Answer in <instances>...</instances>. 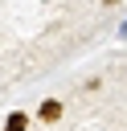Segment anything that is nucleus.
I'll list each match as a JSON object with an SVG mask.
<instances>
[{
    "label": "nucleus",
    "mask_w": 127,
    "mask_h": 131,
    "mask_svg": "<svg viewBox=\"0 0 127 131\" xmlns=\"http://www.w3.org/2000/svg\"><path fill=\"white\" fill-rule=\"evenodd\" d=\"M37 119H41V123H57V119H61V102H57V98H45L41 111H37Z\"/></svg>",
    "instance_id": "f257e3e1"
},
{
    "label": "nucleus",
    "mask_w": 127,
    "mask_h": 131,
    "mask_svg": "<svg viewBox=\"0 0 127 131\" xmlns=\"http://www.w3.org/2000/svg\"><path fill=\"white\" fill-rule=\"evenodd\" d=\"M4 131H29V115H25V111H12V115L4 119Z\"/></svg>",
    "instance_id": "f03ea898"
},
{
    "label": "nucleus",
    "mask_w": 127,
    "mask_h": 131,
    "mask_svg": "<svg viewBox=\"0 0 127 131\" xmlns=\"http://www.w3.org/2000/svg\"><path fill=\"white\" fill-rule=\"evenodd\" d=\"M119 37H127V20H123V25H119Z\"/></svg>",
    "instance_id": "7ed1b4c3"
},
{
    "label": "nucleus",
    "mask_w": 127,
    "mask_h": 131,
    "mask_svg": "<svg viewBox=\"0 0 127 131\" xmlns=\"http://www.w3.org/2000/svg\"><path fill=\"white\" fill-rule=\"evenodd\" d=\"M102 4H107V8H111V4H123V0H102Z\"/></svg>",
    "instance_id": "20e7f679"
}]
</instances>
